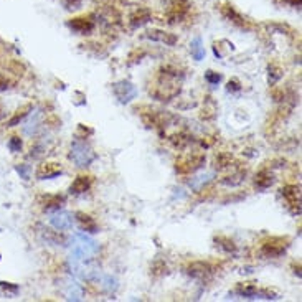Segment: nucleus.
<instances>
[{"instance_id": "1", "label": "nucleus", "mask_w": 302, "mask_h": 302, "mask_svg": "<svg viewBox=\"0 0 302 302\" xmlns=\"http://www.w3.org/2000/svg\"><path fill=\"white\" fill-rule=\"evenodd\" d=\"M178 80V71L174 70L172 66H166L160 70L158 73V81L157 84L154 86V90H150V92L157 100H172L180 92V86L177 83Z\"/></svg>"}, {"instance_id": "2", "label": "nucleus", "mask_w": 302, "mask_h": 302, "mask_svg": "<svg viewBox=\"0 0 302 302\" xmlns=\"http://www.w3.org/2000/svg\"><path fill=\"white\" fill-rule=\"evenodd\" d=\"M98 252V243L88 238L86 234L78 233L74 234V246H73V256L78 261H88L91 260Z\"/></svg>"}, {"instance_id": "3", "label": "nucleus", "mask_w": 302, "mask_h": 302, "mask_svg": "<svg viewBox=\"0 0 302 302\" xmlns=\"http://www.w3.org/2000/svg\"><path fill=\"white\" fill-rule=\"evenodd\" d=\"M94 152L90 146L86 144L83 139H76L71 146V154L70 158L73 160L78 167H88L90 164L94 160Z\"/></svg>"}, {"instance_id": "4", "label": "nucleus", "mask_w": 302, "mask_h": 302, "mask_svg": "<svg viewBox=\"0 0 302 302\" xmlns=\"http://www.w3.org/2000/svg\"><path fill=\"white\" fill-rule=\"evenodd\" d=\"M205 164V157L200 156V154H188V156H182L180 158H177V168L178 174H194L198 168L203 167Z\"/></svg>"}, {"instance_id": "5", "label": "nucleus", "mask_w": 302, "mask_h": 302, "mask_svg": "<svg viewBox=\"0 0 302 302\" xmlns=\"http://www.w3.org/2000/svg\"><path fill=\"white\" fill-rule=\"evenodd\" d=\"M288 240L284 238H269L266 240L264 243L261 244V252L264 254L266 258H278V256H282L286 250H288Z\"/></svg>"}, {"instance_id": "6", "label": "nucleus", "mask_w": 302, "mask_h": 302, "mask_svg": "<svg viewBox=\"0 0 302 302\" xmlns=\"http://www.w3.org/2000/svg\"><path fill=\"white\" fill-rule=\"evenodd\" d=\"M112 91H114V94H116L118 100L122 102V104L130 102V101L136 100V98H137V90H136V86L130 83V81H126V80L114 83V84H112Z\"/></svg>"}, {"instance_id": "7", "label": "nucleus", "mask_w": 302, "mask_h": 302, "mask_svg": "<svg viewBox=\"0 0 302 302\" xmlns=\"http://www.w3.org/2000/svg\"><path fill=\"white\" fill-rule=\"evenodd\" d=\"M186 274L195 279H208L210 276H213L216 271V268L210 264V262H205V261H195V262H190L186 266Z\"/></svg>"}, {"instance_id": "8", "label": "nucleus", "mask_w": 302, "mask_h": 302, "mask_svg": "<svg viewBox=\"0 0 302 302\" xmlns=\"http://www.w3.org/2000/svg\"><path fill=\"white\" fill-rule=\"evenodd\" d=\"M282 196L288 202V205L292 208L294 215L300 213V186L299 185H286L281 190Z\"/></svg>"}, {"instance_id": "9", "label": "nucleus", "mask_w": 302, "mask_h": 302, "mask_svg": "<svg viewBox=\"0 0 302 302\" xmlns=\"http://www.w3.org/2000/svg\"><path fill=\"white\" fill-rule=\"evenodd\" d=\"M50 223L56 230H60V232H64V230H70L73 226V215L68 212H62V210L52 212Z\"/></svg>"}, {"instance_id": "10", "label": "nucleus", "mask_w": 302, "mask_h": 302, "mask_svg": "<svg viewBox=\"0 0 302 302\" xmlns=\"http://www.w3.org/2000/svg\"><path fill=\"white\" fill-rule=\"evenodd\" d=\"M58 175H62V167H58V164H42L36 170V178L40 180L54 178Z\"/></svg>"}, {"instance_id": "11", "label": "nucleus", "mask_w": 302, "mask_h": 302, "mask_svg": "<svg viewBox=\"0 0 302 302\" xmlns=\"http://www.w3.org/2000/svg\"><path fill=\"white\" fill-rule=\"evenodd\" d=\"M68 26L73 32H76V34L86 35L94 28V24H92L90 18H73V20L68 22Z\"/></svg>"}, {"instance_id": "12", "label": "nucleus", "mask_w": 302, "mask_h": 302, "mask_svg": "<svg viewBox=\"0 0 302 302\" xmlns=\"http://www.w3.org/2000/svg\"><path fill=\"white\" fill-rule=\"evenodd\" d=\"M146 36L152 42L166 43V45H168V46H172L177 43V36L172 35V34H167V32H162V30H150V32H147Z\"/></svg>"}, {"instance_id": "13", "label": "nucleus", "mask_w": 302, "mask_h": 302, "mask_svg": "<svg viewBox=\"0 0 302 302\" xmlns=\"http://www.w3.org/2000/svg\"><path fill=\"white\" fill-rule=\"evenodd\" d=\"M91 184H92L91 177H88V175H80V177H76L74 182L71 184L70 190H71V194H74V195L84 194V192L91 188Z\"/></svg>"}, {"instance_id": "14", "label": "nucleus", "mask_w": 302, "mask_h": 302, "mask_svg": "<svg viewBox=\"0 0 302 302\" xmlns=\"http://www.w3.org/2000/svg\"><path fill=\"white\" fill-rule=\"evenodd\" d=\"M74 216H76V222H78V224H80V228L83 230V232L98 233V224L90 215H86V213H83V212H78Z\"/></svg>"}, {"instance_id": "15", "label": "nucleus", "mask_w": 302, "mask_h": 302, "mask_svg": "<svg viewBox=\"0 0 302 302\" xmlns=\"http://www.w3.org/2000/svg\"><path fill=\"white\" fill-rule=\"evenodd\" d=\"M188 12V0H172V7L168 8V15L172 20L182 18Z\"/></svg>"}, {"instance_id": "16", "label": "nucleus", "mask_w": 302, "mask_h": 302, "mask_svg": "<svg viewBox=\"0 0 302 302\" xmlns=\"http://www.w3.org/2000/svg\"><path fill=\"white\" fill-rule=\"evenodd\" d=\"M272 182H274V175L269 172V170H261V172L258 174L256 178H254V185H256L258 190L269 188V186L272 185Z\"/></svg>"}, {"instance_id": "17", "label": "nucleus", "mask_w": 302, "mask_h": 302, "mask_svg": "<svg viewBox=\"0 0 302 302\" xmlns=\"http://www.w3.org/2000/svg\"><path fill=\"white\" fill-rule=\"evenodd\" d=\"M223 15H224V17H226L230 22H233V24H236L238 26H241V28H248V22H246V18L241 17V15L236 12L233 7H230V5H226V7L223 8Z\"/></svg>"}, {"instance_id": "18", "label": "nucleus", "mask_w": 302, "mask_h": 302, "mask_svg": "<svg viewBox=\"0 0 302 302\" xmlns=\"http://www.w3.org/2000/svg\"><path fill=\"white\" fill-rule=\"evenodd\" d=\"M149 20H150V12L147 8H139L137 12L130 15V25H132L134 28H139V26L146 25Z\"/></svg>"}, {"instance_id": "19", "label": "nucleus", "mask_w": 302, "mask_h": 302, "mask_svg": "<svg viewBox=\"0 0 302 302\" xmlns=\"http://www.w3.org/2000/svg\"><path fill=\"white\" fill-rule=\"evenodd\" d=\"M236 294H240L241 298H246V299H254V296L260 294V289L258 286L251 284V282H246V284H240L236 288Z\"/></svg>"}, {"instance_id": "20", "label": "nucleus", "mask_w": 302, "mask_h": 302, "mask_svg": "<svg viewBox=\"0 0 302 302\" xmlns=\"http://www.w3.org/2000/svg\"><path fill=\"white\" fill-rule=\"evenodd\" d=\"M170 142H172V144H174L175 149L184 150V149H186V147L190 146L192 137H190L188 134H186V132H178V134H175V136L170 137Z\"/></svg>"}, {"instance_id": "21", "label": "nucleus", "mask_w": 302, "mask_h": 302, "mask_svg": "<svg viewBox=\"0 0 302 302\" xmlns=\"http://www.w3.org/2000/svg\"><path fill=\"white\" fill-rule=\"evenodd\" d=\"M64 202V198L63 196H60V195H46L45 196V212H48V213H52V212H56V210H60V206H62V203Z\"/></svg>"}, {"instance_id": "22", "label": "nucleus", "mask_w": 302, "mask_h": 302, "mask_svg": "<svg viewBox=\"0 0 302 302\" xmlns=\"http://www.w3.org/2000/svg\"><path fill=\"white\" fill-rule=\"evenodd\" d=\"M190 50H192V56H194L196 62H202L205 58V46H203V42L200 36H196L194 42L190 43Z\"/></svg>"}, {"instance_id": "23", "label": "nucleus", "mask_w": 302, "mask_h": 302, "mask_svg": "<svg viewBox=\"0 0 302 302\" xmlns=\"http://www.w3.org/2000/svg\"><path fill=\"white\" fill-rule=\"evenodd\" d=\"M32 109H34V108H32L30 104H26V106H24L22 109H18V111L15 112V116L7 122V126H8V128H14V126H18V124L22 122V120H24L26 116H28Z\"/></svg>"}, {"instance_id": "24", "label": "nucleus", "mask_w": 302, "mask_h": 302, "mask_svg": "<svg viewBox=\"0 0 302 302\" xmlns=\"http://www.w3.org/2000/svg\"><path fill=\"white\" fill-rule=\"evenodd\" d=\"M244 177H246L244 170H238V172H234L232 175H228V177H224L222 180V184L223 185H228V186H234V185H240L241 182H243Z\"/></svg>"}, {"instance_id": "25", "label": "nucleus", "mask_w": 302, "mask_h": 302, "mask_svg": "<svg viewBox=\"0 0 302 302\" xmlns=\"http://www.w3.org/2000/svg\"><path fill=\"white\" fill-rule=\"evenodd\" d=\"M215 241H216V246H218V248H222L223 251H226V252L236 251V244H234L230 238H226V236H216Z\"/></svg>"}, {"instance_id": "26", "label": "nucleus", "mask_w": 302, "mask_h": 302, "mask_svg": "<svg viewBox=\"0 0 302 302\" xmlns=\"http://www.w3.org/2000/svg\"><path fill=\"white\" fill-rule=\"evenodd\" d=\"M268 71H269V84L271 86L276 84L278 81L282 78V70L279 66H276V64H269Z\"/></svg>"}, {"instance_id": "27", "label": "nucleus", "mask_w": 302, "mask_h": 302, "mask_svg": "<svg viewBox=\"0 0 302 302\" xmlns=\"http://www.w3.org/2000/svg\"><path fill=\"white\" fill-rule=\"evenodd\" d=\"M150 272L154 276H164V274H167V264L162 260L154 261V264L150 266Z\"/></svg>"}, {"instance_id": "28", "label": "nucleus", "mask_w": 302, "mask_h": 302, "mask_svg": "<svg viewBox=\"0 0 302 302\" xmlns=\"http://www.w3.org/2000/svg\"><path fill=\"white\" fill-rule=\"evenodd\" d=\"M205 80L210 84H218L220 81H222V74L215 73V71H206V73H205Z\"/></svg>"}, {"instance_id": "29", "label": "nucleus", "mask_w": 302, "mask_h": 302, "mask_svg": "<svg viewBox=\"0 0 302 302\" xmlns=\"http://www.w3.org/2000/svg\"><path fill=\"white\" fill-rule=\"evenodd\" d=\"M8 149L12 152H20L22 150V140L20 137H10L8 140Z\"/></svg>"}, {"instance_id": "30", "label": "nucleus", "mask_w": 302, "mask_h": 302, "mask_svg": "<svg viewBox=\"0 0 302 302\" xmlns=\"http://www.w3.org/2000/svg\"><path fill=\"white\" fill-rule=\"evenodd\" d=\"M0 288H2L5 292H10L12 296H15L18 292V286L17 284H12V282H0Z\"/></svg>"}, {"instance_id": "31", "label": "nucleus", "mask_w": 302, "mask_h": 302, "mask_svg": "<svg viewBox=\"0 0 302 302\" xmlns=\"http://www.w3.org/2000/svg\"><path fill=\"white\" fill-rule=\"evenodd\" d=\"M226 90L230 91V92H234V91H240L241 90V83L238 80H232L228 83V86H226Z\"/></svg>"}, {"instance_id": "32", "label": "nucleus", "mask_w": 302, "mask_h": 302, "mask_svg": "<svg viewBox=\"0 0 302 302\" xmlns=\"http://www.w3.org/2000/svg\"><path fill=\"white\" fill-rule=\"evenodd\" d=\"M64 8H78L81 5V0H63Z\"/></svg>"}, {"instance_id": "33", "label": "nucleus", "mask_w": 302, "mask_h": 302, "mask_svg": "<svg viewBox=\"0 0 302 302\" xmlns=\"http://www.w3.org/2000/svg\"><path fill=\"white\" fill-rule=\"evenodd\" d=\"M17 172L22 174V177H24V178H28V168H26V166H20V167H17Z\"/></svg>"}, {"instance_id": "34", "label": "nucleus", "mask_w": 302, "mask_h": 302, "mask_svg": "<svg viewBox=\"0 0 302 302\" xmlns=\"http://www.w3.org/2000/svg\"><path fill=\"white\" fill-rule=\"evenodd\" d=\"M7 88H8V81H7V78L0 74V91H5V90H7Z\"/></svg>"}, {"instance_id": "35", "label": "nucleus", "mask_w": 302, "mask_h": 302, "mask_svg": "<svg viewBox=\"0 0 302 302\" xmlns=\"http://www.w3.org/2000/svg\"><path fill=\"white\" fill-rule=\"evenodd\" d=\"M284 2L289 4V5H292V7H300L302 0H284Z\"/></svg>"}, {"instance_id": "36", "label": "nucleus", "mask_w": 302, "mask_h": 302, "mask_svg": "<svg viewBox=\"0 0 302 302\" xmlns=\"http://www.w3.org/2000/svg\"><path fill=\"white\" fill-rule=\"evenodd\" d=\"M0 118H2V109H0Z\"/></svg>"}]
</instances>
